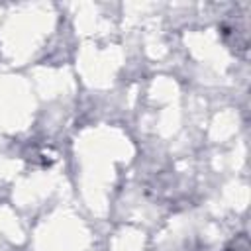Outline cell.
I'll use <instances>...</instances> for the list:
<instances>
[{
  "label": "cell",
  "instance_id": "obj_1",
  "mask_svg": "<svg viewBox=\"0 0 251 251\" xmlns=\"http://www.w3.org/2000/svg\"><path fill=\"white\" fill-rule=\"evenodd\" d=\"M233 249H227V251H249V243H247V235L245 233H241L239 237H235L233 239Z\"/></svg>",
  "mask_w": 251,
  "mask_h": 251
}]
</instances>
